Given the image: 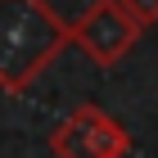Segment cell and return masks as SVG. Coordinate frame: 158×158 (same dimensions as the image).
Masks as SVG:
<instances>
[{"instance_id": "cell-1", "label": "cell", "mask_w": 158, "mask_h": 158, "mask_svg": "<svg viewBox=\"0 0 158 158\" xmlns=\"http://www.w3.org/2000/svg\"><path fill=\"white\" fill-rule=\"evenodd\" d=\"M68 45L73 23L45 0H0V90L23 95Z\"/></svg>"}, {"instance_id": "cell-2", "label": "cell", "mask_w": 158, "mask_h": 158, "mask_svg": "<svg viewBox=\"0 0 158 158\" xmlns=\"http://www.w3.org/2000/svg\"><path fill=\"white\" fill-rule=\"evenodd\" d=\"M50 154L54 158H127L131 154V131L109 109L77 104L50 131Z\"/></svg>"}, {"instance_id": "cell-3", "label": "cell", "mask_w": 158, "mask_h": 158, "mask_svg": "<svg viewBox=\"0 0 158 158\" xmlns=\"http://www.w3.org/2000/svg\"><path fill=\"white\" fill-rule=\"evenodd\" d=\"M140 41V27L127 18L118 0H95L90 9L73 23V45L86 50V59L99 68H118Z\"/></svg>"}, {"instance_id": "cell-4", "label": "cell", "mask_w": 158, "mask_h": 158, "mask_svg": "<svg viewBox=\"0 0 158 158\" xmlns=\"http://www.w3.org/2000/svg\"><path fill=\"white\" fill-rule=\"evenodd\" d=\"M118 5L127 9V18H131V23L140 27V32L158 23V0H118Z\"/></svg>"}]
</instances>
